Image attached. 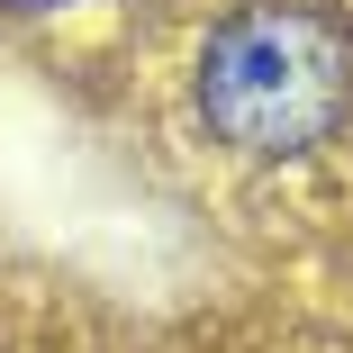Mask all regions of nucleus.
I'll use <instances>...</instances> for the list:
<instances>
[{
	"instance_id": "nucleus-2",
	"label": "nucleus",
	"mask_w": 353,
	"mask_h": 353,
	"mask_svg": "<svg viewBox=\"0 0 353 353\" xmlns=\"http://www.w3.org/2000/svg\"><path fill=\"white\" fill-rule=\"evenodd\" d=\"M10 10H54V0H10Z\"/></svg>"
},
{
	"instance_id": "nucleus-1",
	"label": "nucleus",
	"mask_w": 353,
	"mask_h": 353,
	"mask_svg": "<svg viewBox=\"0 0 353 353\" xmlns=\"http://www.w3.org/2000/svg\"><path fill=\"white\" fill-rule=\"evenodd\" d=\"M181 118L236 172H299L353 136L344 0H227L181 54Z\"/></svg>"
}]
</instances>
